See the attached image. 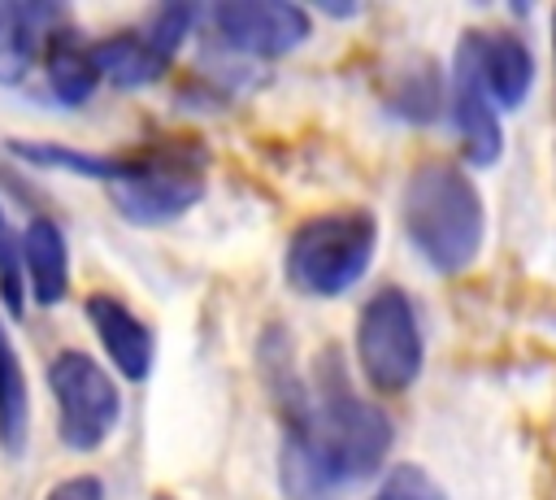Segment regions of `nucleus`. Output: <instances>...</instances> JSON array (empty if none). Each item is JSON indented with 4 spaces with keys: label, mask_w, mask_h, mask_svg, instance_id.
<instances>
[{
    "label": "nucleus",
    "mask_w": 556,
    "mask_h": 500,
    "mask_svg": "<svg viewBox=\"0 0 556 500\" xmlns=\"http://www.w3.org/2000/svg\"><path fill=\"white\" fill-rule=\"evenodd\" d=\"M391 435V417L348 383L339 352L326 348L313 383L282 404L278 478L291 500H339L348 483L378 474Z\"/></svg>",
    "instance_id": "f257e3e1"
},
{
    "label": "nucleus",
    "mask_w": 556,
    "mask_h": 500,
    "mask_svg": "<svg viewBox=\"0 0 556 500\" xmlns=\"http://www.w3.org/2000/svg\"><path fill=\"white\" fill-rule=\"evenodd\" d=\"M400 217L408 243L439 274H465L486 239V209L478 183L447 157L413 165L400 191Z\"/></svg>",
    "instance_id": "f03ea898"
},
{
    "label": "nucleus",
    "mask_w": 556,
    "mask_h": 500,
    "mask_svg": "<svg viewBox=\"0 0 556 500\" xmlns=\"http://www.w3.org/2000/svg\"><path fill=\"white\" fill-rule=\"evenodd\" d=\"M117 213L135 226H165L182 217L208 187V152L200 139L174 135L148 143L143 152L117 157L113 178L104 183Z\"/></svg>",
    "instance_id": "7ed1b4c3"
},
{
    "label": "nucleus",
    "mask_w": 556,
    "mask_h": 500,
    "mask_svg": "<svg viewBox=\"0 0 556 500\" xmlns=\"http://www.w3.org/2000/svg\"><path fill=\"white\" fill-rule=\"evenodd\" d=\"M374 248L378 222L369 209H330L291 230L282 274L300 296H343L365 278Z\"/></svg>",
    "instance_id": "20e7f679"
},
{
    "label": "nucleus",
    "mask_w": 556,
    "mask_h": 500,
    "mask_svg": "<svg viewBox=\"0 0 556 500\" xmlns=\"http://www.w3.org/2000/svg\"><path fill=\"white\" fill-rule=\"evenodd\" d=\"M356 361L361 374L374 391L395 396L408 391L426 365V343H421V322L417 304L408 300L404 287H382L369 296L356 322Z\"/></svg>",
    "instance_id": "39448f33"
},
{
    "label": "nucleus",
    "mask_w": 556,
    "mask_h": 500,
    "mask_svg": "<svg viewBox=\"0 0 556 500\" xmlns=\"http://www.w3.org/2000/svg\"><path fill=\"white\" fill-rule=\"evenodd\" d=\"M48 391L56 400V435L70 452H96L122 422L113 374L83 348H61L48 361Z\"/></svg>",
    "instance_id": "423d86ee"
},
{
    "label": "nucleus",
    "mask_w": 556,
    "mask_h": 500,
    "mask_svg": "<svg viewBox=\"0 0 556 500\" xmlns=\"http://www.w3.org/2000/svg\"><path fill=\"white\" fill-rule=\"evenodd\" d=\"M200 9L191 4H161L148 13L143 26H130V30H113L104 39L91 43V57H96V70L100 78L117 83V87H148L156 83L169 61L178 57L182 39L191 35Z\"/></svg>",
    "instance_id": "0eeeda50"
},
{
    "label": "nucleus",
    "mask_w": 556,
    "mask_h": 500,
    "mask_svg": "<svg viewBox=\"0 0 556 500\" xmlns=\"http://www.w3.org/2000/svg\"><path fill=\"white\" fill-rule=\"evenodd\" d=\"M208 26L222 48L239 57H282L300 48L313 30L308 13L287 0H226L208 9Z\"/></svg>",
    "instance_id": "6e6552de"
},
{
    "label": "nucleus",
    "mask_w": 556,
    "mask_h": 500,
    "mask_svg": "<svg viewBox=\"0 0 556 500\" xmlns=\"http://www.w3.org/2000/svg\"><path fill=\"white\" fill-rule=\"evenodd\" d=\"M456 52L473 70V78L486 91V100L495 104V113L526 104V96L534 87V57H530L521 35H513V30H465Z\"/></svg>",
    "instance_id": "1a4fd4ad"
},
{
    "label": "nucleus",
    "mask_w": 556,
    "mask_h": 500,
    "mask_svg": "<svg viewBox=\"0 0 556 500\" xmlns=\"http://www.w3.org/2000/svg\"><path fill=\"white\" fill-rule=\"evenodd\" d=\"M83 313H87V322H91L104 357L113 361V370L126 383H143L152 374V361H156V335H152V326L126 300H117L109 291L87 296Z\"/></svg>",
    "instance_id": "9d476101"
},
{
    "label": "nucleus",
    "mask_w": 556,
    "mask_h": 500,
    "mask_svg": "<svg viewBox=\"0 0 556 500\" xmlns=\"http://www.w3.org/2000/svg\"><path fill=\"white\" fill-rule=\"evenodd\" d=\"M447 104H452V126H456V135H460L465 161L478 165V170L495 165L500 152H504V126H500L495 104L486 100V91L478 87V78H473V70L465 65L460 52H456V61H452V100H447Z\"/></svg>",
    "instance_id": "9b49d317"
},
{
    "label": "nucleus",
    "mask_w": 556,
    "mask_h": 500,
    "mask_svg": "<svg viewBox=\"0 0 556 500\" xmlns=\"http://www.w3.org/2000/svg\"><path fill=\"white\" fill-rule=\"evenodd\" d=\"M17 239H22V283H26V291L43 309L61 304L65 291H70V243H65V230L52 217L35 213L17 230Z\"/></svg>",
    "instance_id": "f8f14e48"
},
{
    "label": "nucleus",
    "mask_w": 556,
    "mask_h": 500,
    "mask_svg": "<svg viewBox=\"0 0 556 500\" xmlns=\"http://www.w3.org/2000/svg\"><path fill=\"white\" fill-rule=\"evenodd\" d=\"M56 26H65V13L56 4L0 0V83H22L43 57V43Z\"/></svg>",
    "instance_id": "ddd939ff"
},
{
    "label": "nucleus",
    "mask_w": 556,
    "mask_h": 500,
    "mask_svg": "<svg viewBox=\"0 0 556 500\" xmlns=\"http://www.w3.org/2000/svg\"><path fill=\"white\" fill-rule=\"evenodd\" d=\"M43 83L52 91V100H61L65 109H78L91 100V91L100 87V70L91 57V43H83L70 26H56L43 43Z\"/></svg>",
    "instance_id": "4468645a"
},
{
    "label": "nucleus",
    "mask_w": 556,
    "mask_h": 500,
    "mask_svg": "<svg viewBox=\"0 0 556 500\" xmlns=\"http://www.w3.org/2000/svg\"><path fill=\"white\" fill-rule=\"evenodd\" d=\"M26 443H30V383L0 313V452L22 457Z\"/></svg>",
    "instance_id": "2eb2a0df"
},
{
    "label": "nucleus",
    "mask_w": 556,
    "mask_h": 500,
    "mask_svg": "<svg viewBox=\"0 0 556 500\" xmlns=\"http://www.w3.org/2000/svg\"><path fill=\"white\" fill-rule=\"evenodd\" d=\"M9 152L17 161L43 165V170H61V174H78V178H100V183H109L113 178V165H117V157L83 152V148L52 143V139H9Z\"/></svg>",
    "instance_id": "dca6fc26"
},
{
    "label": "nucleus",
    "mask_w": 556,
    "mask_h": 500,
    "mask_svg": "<svg viewBox=\"0 0 556 500\" xmlns=\"http://www.w3.org/2000/svg\"><path fill=\"white\" fill-rule=\"evenodd\" d=\"M439 104H443V83H439L430 61H421V65L400 74V87L391 91V109L395 113H404L413 122H430V117H439Z\"/></svg>",
    "instance_id": "f3484780"
},
{
    "label": "nucleus",
    "mask_w": 556,
    "mask_h": 500,
    "mask_svg": "<svg viewBox=\"0 0 556 500\" xmlns=\"http://www.w3.org/2000/svg\"><path fill=\"white\" fill-rule=\"evenodd\" d=\"M0 304H4V313H13V317H22V309H26L22 239H17V226L9 222L4 200H0Z\"/></svg>",
    "instance_id": "a211bd4d"
},
{
    "label": "nucleus",
    "mask_w": 556,
    "mask_h": 500,
    "mask_svg": "<svg viewBox=\"0 0 556 500\" xmlns=\"http://www.w3.org/2000/svg\"><path fill=\"white\" fill-rule=\"evenodd\" d=\"M369 500H447V491L434 483L430 470H421L413 461H400V465H391L378 478V487L369 491Z\"/></svg>",
    "instance_id": "6ab92c4d"
},
{
    "label": "nucleus",
    "mask_w": 556,
    "mask_h": 500,
    "mask_svg": "<svg viewBox=\"0 0 556 500\" xmlns=\"http://www.w3.org/2000/svg\"><path fill=\"white\" fill-rule=\"evenodd\" d=\"M43 500H104V483L96 474H70Z\"/></svg>",
    "instance_id": "aec40b11"
},
{
    "label": "nucleus",
    "mask_w": 556,
    "mask_h": 500,
    "mask_svg": "<svg viewBox=\"0 0 556 500\" xmlns=\"http://www.w3.org/2000/svg\"><path fill=\"white\" fill-rule=\"evenodd\" d=\"M552 48H556V13H552Z\"/></svg>",
    "instance_id": "412c9836"
},
{
    "label": "nucleus",
    "mask_w": 556,
    "mask_h": 500,
    "mask_svg": "<svg viewBox=\"0 0 556 500\" xmlns=\"http://www.w3.org/2000/svg\"><path fill=\"white\" fill-rule=\"evenodd\" d=\"M156 500H169V496H156Z\"/></svg>",
    "instance_id": "4be33fe9"
}]
</instances>
